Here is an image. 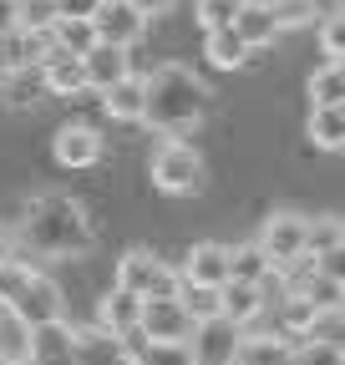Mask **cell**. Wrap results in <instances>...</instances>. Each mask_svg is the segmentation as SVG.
I'll list each match as a JSON object with an SVG mask.
<instances>
[{
	"label": "cell",
	"mask_w": 345,
	"mask_h": 365,
	"mask_svg": "<svg viewBox=\"0 0 345 365\" xmlns=\"http://www.w3.org/2000/svg\"><path fill=\"white\" fill-rule=\"evenodd\" d=\"M208 112V86L198 71H188L183 61H163L158 71L143 76V127H153L158 137H188Z\"/></svg>",
	"instance_id": "6da1fadb"
},
{
	"label": "cell",
	"mask_w": 345,
	"mask_h": 365,
	"mask_svg": "<svg viewBox=\"0 0 345 365\" xmlns=\"http://www.w3.org/2000/svg\"><path fill=\"white\" fill-rule=\"evenodd\" d=\"M21 239L46 254V259H81L97 249V234H92V218L86 208L66 193H41L26 203V223H21Z\"/></svg>",
	"instance_id": "7a4b0ae2"
},
{
	"label": "cell",
	"mask_w": 345,
	"mask_h": 365,
	"mask_svg": "<svg viewBox=\"0 0 345 365\" xmlns=\"http://www.w3.org/2000/svg\"><path fill=\"white\" fill-rule=\"evenodd\" d=\"M148 178H153V188L168 193V198H188L203 188V158L183 143V137H163V148L153 153L148 163Z\"/></svg>",
	"instance_id": "3957f363"
},
{
	"label": "cell",
	"mask_w": 345,
	"mask_h": 365,
	"mask_svg": "<svg viewBox=\"0 0 345 365\" xmlns=\"http://www.w3.org/2000/svg\"><path fill=\"white\" fill-rule=\"evenodd\" d=\"M117 289L138 294V299H163V294H178V269L168 259L148 254V249H127L117 259Z\"/></svg>",
	"instance_id": "277c9868"
},
{
	"label": "cell",
	"mask_w": 345,
	"mask_h": 365,
	"mask_svg": "<svg viewBox=\"0 0 345 365\" xmlns=\"http://www.w3.org/2000/svg\"><path fill=\"white\" fill-rule=\"evenodd\" d=\"M254 249L274 264V274H279V269H289V264H299V259H305V213H294V208H274L264 223H259Z\"/></svg>",
	"instance_id": "5b68a950"
},
{
	"label": "cell",
	"mask_w": 345,
	"mask_h": 365,
	"mask_svg": "<svg viewBox=\"0 0 345 365\" xmlns=\"http://www.w3.org/2000/svg\"><path fill=\"white\" fill-rule=\"evenodd\" d=\"M16 319H26L31 330H41V325H51V319H66V294H61V284L51 279V274H41V269H31V279L21 284V294L6 304Z\"/></svg>",
	"instance_id": "8992f818"
},
{
	"label": "cell",
	"mask_w": 345,
	"mask_h": 365,
	"mask_svg": "<svg viewBox=\"0 0 345 365\" xmlns=\"http://www.w3.org/2000/svg\"><path fill=\"white\" fill-rule=\"evenodd\" d=\"M239 325H229L224 314H213V319H198V325L188 330V355L193 365H234V350H239Z\"/></svg>",
	"instance_id": "52a82bcc"
},
{
	"label": "cell",
	"mask_w": 345,
	"mask_h": 365,
	"mask_svg": "<svg viewBox=\"0 0 345 365\" xmlns=\"http://www.w3.org/2000/svg\"><path fill=\"white\" fill-rule=\"evenodd\" d=\"M193 319L178 304V294H163V299H143L138 309V340H188Z\"/></svg>",
	"instance_id": "ba28073f"
},
{
	"label": "cell",
	"mask_w": 345,
	"mask_h": 365,
	"mask_svg": "<svg viewBox=\"0 0 345 365\" xmlns=\"http://www.w3.org/2000/svg\"><path fill=\"white\" fill-rule=\"evenodd\" d=\"M92 31H97V41H107V46H133L143 41V31H148V21L127 6V0H102L97 6V16H92Z\"/></svg>",
	"instance_id": "9c48e42d"
},
{
	"label": "cell",
	"mask_w": 345,
	"mask_h": 365,
	"mask_svg": "<svg viewBox=\"0 0 345 365\" xmlns=\"http://www.w3.org/2000/svg\"><path fill=\"white\" fill-rule=\"evenodd\" d=\"M71 365H133V340H117L107 330H71Z\"/></svg>",
	"instance_id": "30bf717a"
},
{
	"label": "cell",
	"mask_w": 345,
	"mask_h": 365,
	"mask_svg": "<svg viewBox=\"0 0 345 365\" xmlns=\"http://www.w3.org/2000/svg\"><path fill=\"white\" fill-rule=\"evenodd\" d=\"M178 279L183 284H198V289H224L229 284V249L213 244V239L193 244L188 249V264L178 269Z\"/></svg>",
	"instance_id": "8fae6325"
},
{
	"label": "cell",
	"mask_w": 345,
	"mask_h": 365,
	"mask_svg": "<svg viewBox=\"0 0 345 365\" xmlns=\"http://www.w3.org/2000/svg\"><path fill=\"white\" fill-rule=\"evenodd\" d=\"M51 158L61 168H97L102 163V132L86 127V122H71L51 137Z\"/></svg>",
	"instance_id": "7c38bea8"
},
{
	"label": "cell",
	"mask_w": 345,
	"mask_h": 365,
	"mask_svg": "<svg viewBox=\"0 0 345 365\" xmlns=\"http://www.w3.org/2000/svg\"><path fill=\"white\" fill-rule=\"evenodd\" d=\"M81 66H86V91H107L112 81L133 76V51H127V46L97 41L92 51H81Z\"/></svg>",
	"instance_id": "4fadbf2b"
},
{
	"label": "cell",
	"mask_w": 345,
	"mask_h": 365,
	"mask_svg": "<svg viewBox=\"0 0 345 365\" xmlns=\"http://www.w3.org/2000/svg\"><path fill=\"white\" fill-rule=\"evenodd\" d=\"M138 309H143L138 294H127V289L112 284V289L97 299V330H107V335H117V340H138Z\"/></svg>",
	"instance_id": "5bb4252c"
},
{
	"label": "cell",
	"mask_w": 345,
	"mask_h": 365,
	"mask_svg": "<svg viewBox=\"0 0 345 365\" xmlns=\"http://www.w3.org/2000/svg\"><path fill=\"white\" fill-rule=\"evenodd\" d=\"M46 51H51L46 31H11V36H0V66H6V76L36 71L41 61H46Z\"/></svg>",
	"instance_id": "9a60e30c"
},
{
	"label": "cell",
	"mask_w": 345,
	"mask_h": 365,
	"mask_svg": "<svg viewBox=\"0 0 345 365\" xmlns=\"http://www.w3.org/2000/svg\"><path fill=\"white\" fill-rule=\"evenodd\" d=\"M36 71H41V81H46L51 97H81V91H86V66H81V56L61 51V46H51L46 61H41Z\"/></svg>",
	"instance_id": "2e32d148"
},
{
	"label": "cell",
	"mask_w": 345,
	"mask_h": 365,
	"mask_svg": "<svg viewBox=\"0 0 345 365\" xmlns=\"http://www.w3.org/2000/svg\"><path fill=\"white\" fill-rule=\"evenodd\" d=\"M234 31H239V41L249 46V51H264V46H274L284 36L274 11H269V0H244V11L234 16Z\"/></svg>",
	"instance_id": "e0dca14e"
},
{
	"label": "cell",
	"mask_w": 345,
	"mask_h": 365,
	"mask_svg": "<svg viewBox=\"0 0 345 365\" xmlns=\"http://www.w3.org/2000/svg\"><path fill=\"white\" fill-rule=\"evenodd\" d=\"M219 314L229 319V325L249 330L259 314H264V284H244V279H229L219 289Z\"/></svg>",
	"instance_id": "ac0fdd59"
},
{
	"label": "cell",
	"mask_w": 345,
	"mask_h": 365,
	"mask_svg": "<svg viewBox=\"0 0 345 365\" xmlns=\"http://www.w3.org/2000/svg\"><path fill=\"white\" fill-rule=\"evenodd\" d=\"M294 340L289 335H239L234 365H289Z\"/></svg>",
	"instance_id": "d6986e66"
},
{
	"label": "cell",
	"mask_w": 345,
	"mask_h": 365,
	"mask_svg": "<svg viewBox=\"0 0 345 365\" xmlns=\"http://www.w3.org/2000/svg\"><path fill=\"white\" fill-rule=\"evenodd\" d=\"M31 365H71V325L51 319V325L31 330Z\"/></svg>",
	"instance_id": "ffe728a7"
},
{
	"label": "cell",
	"mask_w": 345,
	"mask_h": 365,
	"mask_svg": "<svg viewBox=\"0 0 345 365\" xmlns=\"http://www.w3.org/2000/svg\"><path fill=\"white\" fill-rule=\"evenodd\" d=\"M203 56H208V66H219V71H239V66H249L254 51L239 41L234 26H224V31H203Z\"/></svg>",
	"instance_id": "44dd1931"
},
{
	"label": "cell",
	"mask_w": 345,
	"mask_h": 365,
	"mask_svg": "<svg viewBox=\"0 0 345 365\" xmlns=\"http://www.w3.org/2000/svg\"><path fill=\"white\" fill-rule=\"evenodd\" d=\"M340 244H345V228H340L335 213H325V218H305V254H310V259L335 264V259H340Z\"/></svg>",
	"instance_id": "7402d4cb"
},
{
	"label": "cell",
	"mask_w": 345,
	"mask_h": 365,
	"mask_svg": "<svg viewBox=\"0 0 345 365\" xmlns=\"http://www.w3.org/2000/svg\"><path fill=\"white\" fill-rule=\"evenodd\" d=\"M305 137H310L320 153H340V148H345V112H340V107H310Z\"/></svg>",
	"instance_id": "603a6c76"
},
{
	"label": "cell",
	"mask_w": 345,
	"mask_h": 365,
	"mask_svg": "<svg viewBox=\"0 0 345 365\" xmlns=\"http://www.w3.org/2000/svg\"><path fill=\"white\" fill-rule=\"evenodd\" d=\"M102 107H107V117H117V122H138V117H143V76L133 71V76L112 81V86L102 91Z\"/></svg>",
	"instance_id": "cb8c5ba5"
},
{
	"label": "cell",
	"mask_w": 345,
	"mask_h": 365,
	"mask_svg": "<svg viewBox=\"0 0 345 365\" xmlns=\"http://www.w3.org/2000/svg\"><path fill=\"white\" fill-rule=\"evenodd\" d=\"M305 97H310V107H340L345 102V66L340 61H320L310 71V81H305Z\"/></svg>",
	"instance_id": "d4e9b609"
},
{
	"label": "cell",
	"mask_w": 345,
	"mask_h": 365,
	"mask_svg": "<svg viewBox=\"0 0 345 365\" xmlns=\"http://www.w3.org/2000/svg\"><path fill=\"white\" fill-rule=\"evenodd\" d=\"M229 279H244V284H269V279H274V264L259 254L254 244H239V249H229Z\"/></svg>",
	"instance_id": "484cf974"
},
{
	"label": "cell",
	"mask_w": 345,
	"mask_h": 365,
	"mask_svg": "<svg viewBox=\"0 0 345 365\" xmlns=\"http://www.w3.org/2000/svg\"><path fill=\"white\" fill-rule=\"evenodd\" d=\"M133 365H193L183 340H133Z\"/></svg>",
	"instance_id": "4316f807"
},
{
	"label": "cell",
	"mask_w": 345,
	"mask_h": 365,
	"mask_svg": "<svg viewBox=\"0 0 345 365\" xmlns=\"http://www.w3.org/2000/svg\"><path fill=\"white\" fill-rule=\"evenodd\" d=\"M0 360H6V365L31 360V325L16 319L11 309H0Z\"/></svg>",
	"instance_id": "83f0119b"
},
{
	"label": "cell",
	"mask_w": 345,
	"mask_h": 365,
	"mask_svg": "<svg viewBox=\"0 0 345 365\" xmlns=\"http://www.w3.org/2000/svg\"><path fill=\"white\" fill-rule=\"evenodd\" d=\"M46 36H51V46H61V51H71V56H81V51H92V46H97L92 21H56Z\"/></svg>",
	"instance_id": "f1b7e54d"
},
{
	"label": "cell",
	"mask_w": 345,
	"mask_h": 365,
	"mask_svg": "<svg viewBox=\"0 0 345 365\" xmlns=\"http://www.w3.org/2000/svg\"><path fill=\"white\" fill-rule=\"evenodd\" d=\"M269 11H274L279 31H299V26H315V21H320V6H315V0H269Z\"/></svg>",
	"instance_id": "f546056e"
},
{
	"label": "cell",
	"mask_w": 345,
	"mask_h": 365,
	"mask_svg": "<svg viewBox=\"0 0 345 365\" xmlns=\"http://www.w3.org/2000/svg\"><path fill=\"white\" fill-rule=\"evenodd\" d=\"M178 304L188 309V319L198 325V319H213V314H219V289H198V284H183V279H178Z\"/></svg>",
	"instance_id": "4dcf8cb0"
},
{
	"label": "cell",
	"mask_w": 345,
	"mask_h": 365,
	"mask_svg": "<svg viewBox=\"0 0 345 365\" xmlns=\"http://www.w3.org/2000/svg\"><path fill=\"white\" fill-rule=\"evenodd\" d=\"M289 365H345V350L330 340H294Z\"/></svg>",
	"instance_id": "1f68e13d"
},
{
	"label": "cell",
	"mask_w": 345,
	"mask_h": 365,
	"mask_svg": "<svg viewBox=\"0 0 345 365\" xmlns=\"http://www.w3.org/2000/svg\"><path fill=\"white\" fill-rule=\"evenodd\" d=\"M239 11H244V0H198V6H193V16H198L203 31H224V26H234Z\"/></svg>",
	"instance_id": "d6a6232c"
},
{
	"label": "cell",
	"mask_w": 345,
	"mask_h": 365,
	"mask_svg": "<svg viewBox=\"0 0 345 365\" xmlns=\"http://www.w3.org/2000/svg\"><path fill=\"white\" fill-rule=\"evenodd\" d=\"M16 21H21V31H51L56 6L51 0H16Z\"/></svg>",
	"instance_id": "836d02e7"
},
{
	"label": "cell",
	"mask_w": 345,
	"mask_h": 365,
	"mask_svg": "<svg viewBox=\"0 0 345 365\" xmlns=\"http://www.w3.org/2000/svg\"><path fill=\"white\" fill-rule=\"evenodd\" d=\"M315 26H320L325 61H340V56H345V16H340V11H330V16H320Z\"/></svg>",
	"instance_id": "e575fe53"
},
{
	"label": "cell",
	"mask_w": 345,
	"mask_h": 365,
	"mask_svg": "<svg viewBox=\"0 0 345 365\" xmlns=\"http://www.w3.org/2000/svg\"><path fill=\"white\" fill-rule=\"evenodd\" d=\"M279 314H284V335H289V340H299V335L310 330V314H315V309H310L305 299H294V294H284Z\"/></svg>",
	"instance_id": "d590c367"
},
{
	"label": "cell",
	"mask_w": 345,
	"mask_h": 365,
	"mask_svg": "<svg viewBox=\"0 0 345 365\" xmlns=\"http://www.w3.org/2000/svg\"><path fill=\"white\" fill-rule=\"evenodd\" d=\"M31 279V269L26 264H16V259H6V264H0V309H6L16 294H21V284Z\"/></svg>",
	"instance_id": "8d00e7d4"
},
{
	"label": "cell",
	"mask_w": 345,
	"mask_h": 365,
	"mask_svg": "<svg viewBox=\"0 0 345 365\" xmlns=\"http://www.w3.org/2000/svg\"><path fill=\"white\" fill-rule=\"evenodd\" d=\"M56 6V21H92L102 0H51Z\"/></svg>",
	"instance_id": "74e56055"
},
{
	"label": "cell",
	"mask_w": 345,
	"mask_h": 365,
	"mask_svg": "<svg viewBox=\"0 0 345 365\" xmlns=\"http://www.w3.org/2000/svg\"><path fill=\"white\" fill-rule=\"evenodd\" d=\"M127 6H133V11H138L143 21H163V16H168L172 6H178V0H127Z\"/></svg>",
	"instance_id": "f35d334b"
},
{
	"label": "cell",
	"mask_w": 345,
	"mask_h": 365,
	"mask_svg": "<svg viewBox=\"0 0 345 365\" xmlns=\"http://www.w3.org/2000/svg\"><path fill=\"white\" fill-rule=\"evenodd\" d=\"M11 31H21V21H16V0H0V36H11Z\"/></svg>",
	"instance_id": "ab89813d"
},
{
	"label": "cell",
	"mask_w": 345,
	"mask_h": 365,
	"mask_svg": "<svg viewBox=\"0 0 345 365\" xmlns=\"http://www.w3.org/2000/svg\"><path fill=\"white\" fill-rule=\"evenodd\" d=\"M6 259H16V234L0 223V264H6Z\"/></svg>",
	"instance_id": "60d3db41"
},
{
	"label": "cell",
	"mask_w": 345,
	"mask_h": 365,
	"mask_svg": "<svg viewBox=\"0 0 345 365\" xmlns=\"http://www.w3.org/2000/svg\"><path fill=\"white\" fill-rule=\"evenodd\" d=\"M0 86H6V66H0Z\"/></svg>",
	"instance_id": "b9f144b4"
},
{
	"label": "cell",
	"mask_w": 345,
	"mask_h": 365,
	"mask_svg": "<svg viewBox=\"0 0 345 365\" xmlns=\"http://www.w3.org/2000/svg\"><path fill=\"white\" fill-rule=\"evenodd\" d=\"M16 365H31V360H16Z\"/></svg>",
	"instance_id": "7bdbcfd3"
},
{
	"label": "cell",
	"mask_w": 345,
	"mask_h": 365,
	"mask_svg": "<svg viewBox=\"0 0 345 365\" xmlns=\"http://www.w3.org/2000/svg\"><path fill=\"white\" fill-rule=\"evenodd\" d=\"M0 365H6V360H0Z\"/></svg>",
	"instance_id": "ee69618b"
}]
</instances>
